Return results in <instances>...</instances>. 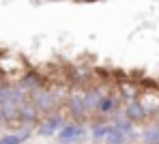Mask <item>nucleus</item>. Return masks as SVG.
I'll return each mask as SVG.
<instances>
[{"label":"nucleus","instance_id":"nucleus-1","mask_svg":"<svg viewBox=\"0 0 159 144\" xmlns=\"http://www.w3.org/2000/svg\"><path fill=\"white\" fill-rule=\"evenodd\" d=\"M30 101L37 106V110L41 112L43 116L52 114L58 110V106H60V101H62V97L60 95H56V90H50V88H39V90H34V92H30Z\"/></svg>","mask_w":159,"mask_h":144},{"label":"nucleus","instance_id":"nucleus-2","mask_svg":"<svg viewBox=\"0 0 159 144\" xmlns=\"http://www.w3.org/2000/svg\"><path fill=\"white\" fill-rule=\"evenodd\" d=\"M90 131V127L84 120H67L65 127L58 131V142L60 144H78L86 138V133Z\"/></svg>","mask_w":159,"mask_h":144},{"label":"nucleus","instance_id":"nucleus-3","mask_svg":"<svg viewBox=\"0 0 159 144\" xmlns=\"http://www.w3.org/2000/svg\"><path fill=\"white\" fill-rule=\"evenodd\" d=\"M65 123H67V116L62 114L60 110H56V112L41 118V123L37 125V136H41V138H54L65 127Z\"/></svg>","mask_w":159,"mask_h":144},{"label":"nucleus","instance_id":"nucleus-4","mask_svg":"<svg viewBox=\"0 0 159 144\" xmlns=\"http://www.w3.org/2000/svg\"><path fill=\"white\" fill-rule=\"evenodd\" d=\"M65 106H67V114L71 116V120H84L90 114V110H88V106L84 101V95H78V92L69 95L67 101H65Z\"/></svg>","mask_w":159,"mask_h":144},{"label":"nucleus","instance_id":"nucleus-5","mask_svg":"<svg viewBox=\"0 0 159 144\" xmlns=\"http://www.w3.org/2000/svg\"><path fill=\"white\" fill-rule=\"evenodd\" d=\"M125 114L129 120H133L135 125H140V123H146L148 118H151V112H148V108H146V103L138 97V99H133L129 103H125Z\"/></svg>","mask_w":159,"mask_h":144},{"label":"nucleus","instance_id":"nucleus-6","mask_svg":"<svg viewBox=\"0 0 159 144\" xmlns=\"http://www.w3.org/2000/svg\"><path fill=\"white\" fill-rule=\"evenodd\" d=\"M43 114L37 110V106L28 99L26 103L20 106V125L22 127H30V129H37V125L41 123Z\"/></svg>","mask_w":159,"mask_h":144},{"label":"nucleus","instance_id":"nucleus-7","mask_svg":"<svg viewBox=\"0 0 159 144\" xmlns=\"http://www.w3.org/2000/svg\"><path fill=\"white\" fill-rule=\"evenodd\" d=\"M112 123H114V127H116V129H118L120 133H125V136H127L129 140H133V138L138 136V129H135L138 125H135L133 120H129V118H127L125 110H118L116 114L112 116Z\"/></svg>","mask_w":159,"mask_h":144},{"label":"nucleus","instance_id":"nucleus-8","mask_svg":"<svg viewBox=\"0 0 159 144\" xmlns=\"http://www.w3.org/2000/svg\"><path fill=\"white\" fill-rule=\"evenodd\" d=\"M82 95H84V101H86V106H88V110H90V114H93V112H97L101 99H103L106 95H110V92H107L106 86H88Z\"/></svg>","mask_w":159,"mask_h":144},{"label":"nucleus","instance_id":"nucleus-9","mask_svg":"<svg viewBox=\"0 0 159 144\" xmlns=\"http://www.w3.org/2000/svg\"><path fill=\"white\" fill-rule=\"evenodd\" d=\"M114 131H116V127H114L112 120H99V123L90 125V136H93L95 142H106Z\"/></svg>","mask_w":159,"mask_h":144},{"label":"nucleus","instance_id":"nucleus-10","mask_svg":"<svg viewBox=\"0 0 159 144\" xmlns=\"http://www.w3.org/2000/svg\"><path fill=\"white\" fill-rule=\"evenodd\" d=\"M116 112H118V97H114V95L110 92V95H106V97L101 99V103H99V108H97L95 114H99L106 120V118H112Z\"/></svg>","mask_w":159,"mask_h":144},{"label":"nucleus","instance_id":"nucleus-11","mask_svg":"<svg viewBox=\"0 0 159 144\" xmlns=\"http://www.w3.org/2000/svg\"><path fill=\"white\" fill-rule=\"evenodd\" d=\"M17 84L24 88V90H28V92H34V90H39V88L45 86V80H43L39 73H26L24 78H20Z\"/></svg>","mask_w":159,"mask_h":144},{"label":"nucleus","instance_id":"nucleus-12","mask_svg":"<svg viewBox=\"0 0 159 144\" xmlns=\"http://www.w3.org/2000/svg\"><path fill=\"white\" fill-rule=\"evenodd\" d=\"M140 138H142V142H157L159 144V123H155V125H146V127L142 129Z\"/></svg>","mask_w":159,"mask_h":144},{"label":"nucleus","instance_id":"nucleus-13","mask_svg":"<svg viewBox=\"0 0 159 144\" xmlns=\"http://www.w3.org/2000/svg\"><path fill=\"white\" fill-rule=\"evenodd\" d=\"M129 142H131V140H129L125 133H120V131L116 129V131H114V133H112V136H110L103 144H129Z\"/></svg>","mask_w":159,"mask_h":144},{"label":"nucleus","instance_id":"nucleus-14","mask_svg":"<svg viewBox=\"0 0 159 144\" xmlns=\"http://www.w3.org/2000/svg\"><path fill=\"white\" fill-rule=\"evenodd\" d=\"M4 125H9V120H7V118H4V114H2V112H0V129H2V127H4Z\"/></svg>","mask_w":159,"mask_h":144},{"label":"nucleus","instance_id":"nucleus-15","mask_svg":"<svg viewBox=\"0 0 159 144\" xmlns=\"http://www.w3.org/2000/svg\"><path fill=\"white\" fill-rule=\"evenodd\" d=\"M142 144H157V142H142Z\"/></svg>","mask_w":159,"mask_h":144},{"label":"nucleus","instance_id":"nucleus-16","mask_svg":"<svg viewBox=\"0 0 159 144\" xmlns=\"http://www.w3.org/2000/svg\"><path fill=\"white\" fill-rule=\"evenodd\" d=\"M129 144H133V142H129Z\"/></svg>","mask_w":159,"mask_h":144}]
</instances>
